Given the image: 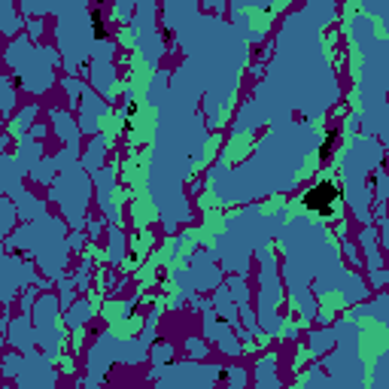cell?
I'll list each match as a JSON object with an SVG mask.
<instances>
[{
  "mask_svg": "<svg viewBox=\"0 0 389 389\" xmlns=\"http://www.w3.org/2000/svg\"><path fill=\"white\" fill-rule=\"evenodd\" d=\"M340 198H344V189H340L335 179H319L316 186L304 189V192L298 194L301 207H304L307 213L319 216V219H331V216H335V210H338V201H340Z\"/></svg>",
  "mask_w": 389,
  "mask_h": 389,
  "instance_id": "6da1fadb",
  "label": "cell"
},
{
  "mask_svg": "<svg viewBox=\"0 0 389 389\" xmlns=\"http://www.w3.org/2000/svg\"><path fill=\"white\" fill-rule=\"evenodd\" d=\"M338 140H340V131L338 128H328L325 131V140H323V146H319V162H328L331 155H335V149H338Z\"/></svg>",
  "mask_w": 389,
  "mask_h": 389,
  "instance_id": "7a4b0ae2",
  "label": "cell"
},
{
  "mask_svg": "<svg viewBox=\"0 0 389 389\" xmlns=\"http://www.w3.org/2000/svg\"><path fill=\"white\" fill-rule=\"evenodd\" d=\"M88 21H91V37H95L97 43H104L107 40V21H104V16H100L97 6L88 13Z\"/></svg>",
  "mask_w": 389,
  "mask_h": 389,
  "instance_id": "3957f363",
  "label": "cell"
},
{
  "mask_svg": "<svg viewBox=\"0 0 389 389\" xmlns=\"http://www.w3.org/2000/svg\"><path fill=\"white\" fill-rule=\"evenodd\" d=\"M137 110H140V104H137V100H128V104H125V119H134Z\"/></svg>",
  "mask_w": 389,
  "mask_h": 389,
  "instance_id": "277c9868",
  "label": "cell"
}]
</instances>
